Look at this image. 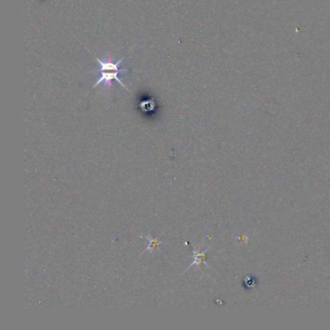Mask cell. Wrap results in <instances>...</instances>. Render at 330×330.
I'll return each mask as SVG.
<instances>
[{
  "instance_id": "cell-1",
  "label": "cell",
  "mask_w": 330,
  "mask_h": 330,
  "mask_svg": "<svg viewBox=\"0 0 330 330\" xmlns=\"http://www.w3.org/2000/svg\"><path fill=\"white\" fill-rule=\"evenodd\" d=\"M98 64L97 75V81L94 83V85L92 86V88L97 87L99 84L104 83L105 87L107 89H109L112 86V81L113 80H117L118 83L121 84V86H123L124 88L127 89L126 85L121 81L120 78H118V75L119 74H127L130 71L128 69L125 68H119L121 62L124 60L123 58L118 59L116 62L112 61L111 58H105L104 59H98L95 58Z\"/></svg>"
},
{
  "instance_id": "cell-2",
  "label": "cell",
  "mask_w": 330,
  "mask_h": 330,
  "mask_svg": "<svg viewBox=\"0 0 330 330\" xmlns=\"http://www.w3.org/2000/svg\"><path fill=\"white\" fill-rule=\"evenodd\" d=\"M207 250H208V248H207L205 251H203V252H200L199 250H198V251L193 250V263L189 265L188 268L192 267L194 264H201V263H203V264H205L207 266H209V265L205 263V254L207 252Z\"/></svg>"
},
{
  "instance_id": "cell-3",
  "label": "cell",
  "mask_w": 330,
  "mask_h": 330,
  "mask_svg": "<svg viewBox=\"0 0 330 330\" xmlns=\"http://www.w3.org/2000/svg\"><path fill=\"white\" fill-rule=\"evenodd\" d=\"M144 238H146L148 240V245L146 247V249L143 251V253L146 252V251H152V250H155L156 248L161 244L163 243L162 241H160L158 238H151L149 235L145 236ZM142 253V254H143Z\"/></svg>"
}]
</instances>
